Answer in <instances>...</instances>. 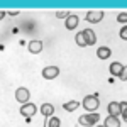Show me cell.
I'll return each mask as SVG.
<instances>
[{"mask_svg": "<svg viewBox=\"0 0 127 127\" xmlns=\"http://www.w3.org/2000/svg\"><path fill=\"white\" fill-rule=\"evenodd\" d=\"M102 19H103V12H102V10H90L87 14L88 22H100Z\"/></svg>", "mask_w": 127, "mask_h": 127, "instance_id": "8992f818", "label": "cell"}, {"mask_svg": "<svg viewBox=\"0 0 127 127\" xmlns=\"http://www.w3.org/2000/svg\"><path fill=\"white\" fill-rule=\"evenodd\" d=\"M110 54H112V51L108 48H98L97 49V56L100 59H108L110 58Z\"/></svg>", "mask_w": 127, "mask_h": 127, "instance_id": "7c38bea8", "label": "cell"}, {"mask_svg": "<svg viewBox=\"0 0 127 127\" xmlns=\"http://www.w3.org/2000/svg\"><path fill=\"white\" fill-rule=\"evenodd\" d=\"M83 36H85V41H87V46L97 42V36H95V32H93L92 29H85L83 31Z\"/></svg>", "mask_w": 127, "mask_h": 127, "instance_id": "9c48e42d", "label": "cell"}, {"mask_svg": "<svg viewBox=\"0 0 127 127\" xmlns=\"http://www.w3.org/2000/svg\"><path fill=\"white\" fill-rule=\"evenodd\" d=\"M78 107H80V102H76V100L66 102V103L63 105V108H64V110H68V112H73V110H76Z\"/></svg>", "mask_w": 127, "mask_h": 127, "instance_id": "9a60e30c", "label": "cell"}, {"mask_svg": "<svg viewBox=\"0 0 127 127\" xmlns=\"http://www.w3.org/2000/svg\"><path fill=\"white\" fill-rule=\"evenodd\" d=\"M100 115L98 114H87V115H81L78 119L80 126H93V124H97Z\"/></svg>", "mask_w": 127, "mask_h": 127, "instance_id": "7a4b0ae2", "label": "cell"}, {"mask_svg": "<svg viewBox=\"0 0 127 127\" xmlns=\"http://www.w3.org/2000/svg\"><path fill=\"white\" fill-rule=\"evenodd\" d=\"M108 114H110V115H114V117L120 115V103H117V102L108 103Z\"/></svg>", "mask_w": 127, "mask_h": 127, "instance_id": "8fae6325", "label": "cell"}, {"mask_svg": "<svg viewBox=\"0 0 127 127\" xmlns=\"http://www.w3.org/2000/svg\"><path fill=\"white\" fill-rule=\"evenodd\" d=\"M78 22H80V19L76 17V15H68V17H66V22H64V26H66V29H68V31H73V29H76Z\"/></svg>", "mask_w": 127, "mask_h": 127, "instance_id": "52a82bcc", "label": "cell"}, {"mask_svg": "<svg viewBox=\"0 0 127 127\" xmlns=\"http://www.w3.org/2000/svg\"><path fill=\"white\" fill-rule=\"evenodd\" d=\"M120 115H122L124 120L127 119V103H126V102H122V103H120Z\"/></svg>", "mask_w": 127, "mask_h": 127, "instance_id": "ac0fdd59", "label": "cell"}, {"mask_svg": "<svg viewBox=\"0 0 127 127\" xmlns=\"http://www.w3.org/2000/svg\"><path fill=\"white\" fill-rule=\"evenodd\" d=\"M124 71H127V69H126V66H122L120 63H112V64H110V73H112L114 76H120Z\"/></svg>", "mask_w": 127, "mask_h": 127, "instance_id": "ba28073f", "label": "cell"}, {"mask_svg": "<svg viewBox=\"0 0 127 127\" xmlns=\"http://www.w3.org/2000/svg\"><path fill=\"white\" fill-rule=\"evenodd\" d=\"M100 105V100H98L97 95H88V97L83 98V107L87 108L88 112H95Z\"/></svg>", "mask_w": 127, "mask_h": 127, "instance_id": "6da1fadb", "label": "cell"}, {"mask_svg": "<svg viewBox=\"0 0 127 127\" xmlns=\"http://www.w3.org/2000/svg\"><path fill=\"white\" fill-rule=\"evenodd\" d=\"M105 127H120V122H119L117 117H114V115H110V117L105 119Z\"/></svg>", "mask_w": 127, "mask_h": 127, "instance_id": "5bb4252c", "label": "cell"}, {"mask_svg": "<svg viewBox=\"0 0 127 127\" xmlns=\"http://www.w3.org/2000/svg\"><path fill=\"white\" fill-rule=\"evenodd\" d=\"M117 20L120 22V24H126V22H127V14H126V12H122V14H119Z\"/></svg>", "mask_w": 127, "mask_h": 127, "instance_id": "d6986e66", "label": "cell"}, {"mask_svg": "<svg viewBox=\"0 0 127 127\" xmlns=\"http://www.w3.org/2000/svg\"><path fill=\"white\" fill-rule=\"evenodd\" d=\"M75 41H76V44L81 46V48H85V46H87V41H85L83 32H78V34H76V37H75Z\"/></svg>", "mask_w": 127, "mask_h": 127, "instance_id": "2e32d148", "label": "cell"}, {"mask_svg": "<svg viewBox=\"0 0 127 127\" xmlns=\"http://www.w3.org/2000/svg\"><path fill=\"white\" fill-rule=\"evenodd\" d=\"M3 17H5V12H3V10H0V19H3Z\"/></svg>", "mask_w": 127, "mask_h": 127, "instance_id": "7402d4cb", "label": "cell"}, {"mask_svg": "<svg viewBox=\"0 0 127 127\" xmlns=\"http://www.w3.org/2000/svg\"><path fill=\"white\" fill-rule=\"evenodd\" d=\"M120 37H122V39H127V27H122V31H120Z\"/></svg>", "mask_w": 127, "mask_h": 127, "instance_id": "ffe728a7", "label": "cell"}, {"mask_svg": "<svg viewBox=\"0 0 127 127\" xmlns=\"http://www.w3.org/2000/svg\"><path fill=\"white\" fill-rule=\"evenodd\" d=\"M41 114H44L46 117H51L54 114V107L51 103H44V105H41Z\"/></svg>", "mask_w": 127, "mask_h": 127, "instance_id": "4fadbf2b", "label": "cell"}, {"mask_svg": "<svg viewBox=\"0 0 127 127\" xmlns=\"http://www.w3.org/2000/svg\"><path fill=\"white\" fill-rule=\"evenodd\" d=\"M29 98H31V93H29L27 88L20 87V88L15 90V100H17V102H20V103H27Z\"/></svg>", "mask_w": 127, "mask_h": 127, "instance_id": "3957f363", "label": "cell"}, {"mask_svg": "<svg viewBox=\"0 0 127 127\" xmlns=\"http://www.w3.org/2000/svg\"><path fill=\"white\" fill-rule=\"evenodd\" d=\"M27 49H29L32 54H37V53L42 51V42H41V41H31L29 46H27Z\"/></svg>", "mask_w": 127, "mask_h": 127, "instance_id": "30bf717a", "label": "cell"}, {"mask_svg": "<svg viewBox=\"0 0 127 127\" xmlns=\"http://www.w3.org/2000/svg\"><path fill=\"white\" fill-rule=\"evenodd\" d=\"M59 126H61V122L58 117H51L48 120V127H59Z\"/></svg>", "mask_w": 127, "mask_h": 127, "instance_id": "e0dca14e", "label": "cell"}, {"mask_svg": "<svg viewBox=\"0 0 127 127\" xmlns=\"http://www.w3.org/2000/svg\"><path fill=\"white\" fill-rule=\"evenodd\" d=\"M58 75H59V68H56V66H48V68L42 69V76L46 80H53V78H56Z\"/></svg>", "mask_w": 127, "mask_h": 127, "instance_id": "5b68a950", "label": "cell"}, {"mask_svg": "<svg viewBox=\"0 0 127 127\" xmlns=\"http://www.w3.org/2000/svg\"><path fill=\"white\" fill-rule=\"evenodd\" d=\"M56 17H68V12H58Z\"/></svg>", "mask_w": 127, "mask_h": 127, "instance_id": "44dd1931", "label": "cell"}, {"mask_svg": "<svg viewBox=\"0 0 127 127\" xmlns=\"http://www.w3.org/2000/svg\"><path fill=\"white\" fill-rule=\"evenodd\" d=\"M36 110H37V108H36V105L27 102V103H22V107H20V114H22L24 117L31 119L32 115H34V114H36Z\"/></svg>", "mask_w": 127, "mask_h": 127, "instance_id": "277c9868", "label": "cell"}, {"mask_svg": "<svg viewBox=\"0 0 127 127\" xmlns=\"http://www.w3.org/2000/svg\"><path fill=\"white\" fill-rule=\"evenodd\" d=\"M97 127H105V126H97Z\"/></svg>", "mask_w": 127, "mask_h": 127, "instance_id": "603a6c76", "label": "cell"}]
</instances>
